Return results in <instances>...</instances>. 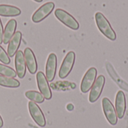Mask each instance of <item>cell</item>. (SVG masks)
I'll return each mask as SVG.
<instances>
[{
    "instance_id": "6da1fadb",
    "label": "cell",
    "mask_w": 128,
    "mask_h": 128,
    "mask_svg": "<svg viewBox=\"0 0 128 128\" xmlns=\"http://www.w3.org/2000/svg\"><path fill=\"white\" fill-rule=\"evenodd\" d=\"M95 21L98 29L106 38L111 40H116L117 36L115 31L112 28L108 20L101 12H97L95 14Z\"/></svg>"
},
{
    "instance_id": "7a4b0ae2",
    "label": "cell",
    "mask_w": 128,
    "mask_h": 128,
    "mask_svg": "<svg viewBox=\"0 0 128 128\" xmlns=\"http://www.w3.org/2000/svg\"><path fill=\"white\" fill-rule=\"evenodd\" d=\"M55 16L61 22L65 25L67 27L73 30L79 29L80 28L79 22L72 15H70L66 10L61 8H58L55 10Z\"/></svg>"
},
{
    "instance_id": "3957f363",
    "label": "cell",
    "mask_w": 128,
    "mask_h": 128,
    "mask_svg": "<svg viewBox=\"0 0 128 128\" xmlns=\"http://www.w3.org/2000/svg\"><path fill=\"white\" fill-rule=\"evenodd\" d=\"M75 58L76 55L74 52L70 51L69 52H68V54L66 55L62 62V64L58 72V76L61 79H64L70 74L74 65Z\"/></svg>"
},
{
    "instance_id": "277c9868",
    "label": "cell",
    "mask_w": 128,
    "mask_h": 128,
    "mask_svg": "<svg viewBox=\"0 0 128 128\" xmlns=\"http://www.w3.org/2000/svg\"><path fill=\"white\" fill-rule=\"evenodd\" d=\"M102 106L104 113L108 122L112 126L116 125L118 123V118L115 107L112 102L107 98H104L102 100Z\"/></svg>"
},
{
    "instance_id": "5b68a950",
    "label": "cell",
    "mask_w": 128,
    "mask_h": 128,
    "mask_svg": "<svg viewBox=\"0 0 128 128\" xmlns=\"http://www.w3.org/2000/svg\"><path fill=\"white\" fill-rule=\"evenodd\" d=\"M55 4L52 2H49L41 5L32 15V20L34 22L38 23L46 18L53 10Z\"/></svg>"
},
{
    "instance_id": "8992f818",
    "label": "cell",
    "mask_w": 128,
    "mask_h": 128,
    "mask_svg": "<svg viewBox=\"0 0 128 128\" xmlns=\"http://www.w3.org/2000/svg\"><path fill=\"white\" fill-rule=\"evenodd\" d=\"M98 70L94 67L90 68L87 70V72L86 73L82 80L80 85V90L82 93H87L92 88L95 82Z\"/></svg>"
},
{
    "instance_id": "52a82bcc",
    "label": "cell",
    "mask_w": 128,
    "mask_h": 128,
    "mask_svg": "<svg viewBox=\"0 0 128 128\" xmlns=\"http://www.w3.org/2000/svg\"><path fill=\"white\" fill-rule=\"evenodd\" d=\"M105 82H106V79L103 75H100L96 80L95 82L93 85V86L92 87L90 94H89V102L93 104L95 103L100 98L104 85H105Z\"/></svg>"
},
{
    "instance_id": "ba28073f",
    "label": "cell",
    "mask_w": 128,
    "mask_h": 128,
    "mask_svg": "<svg viewBox=\"0 0 128 128\" xmlns=\"http://www.w3.org/2000/svg\"><path fill=\"white\" fill-rule=\"evenodd\" d=\"M28 106L29 113H30L32 118H33V120L34 121V122L39 127H41V128L45 127L46 126V119H45L44 115L43 112L41 111L40 108L37 105V104L33 101H30V102H28Z\"/></svg>"
},
{
    "instance_id": "9c48e42d",
    "label": "cell",
    "mask_w": 128,
    "mask_h": 128,
    "mask_svg": "<svg viewBox=\"0 0 128 128\" xmlns=\"http://www.w3.org/2000/svg\"><path fill=\"white\" fill-rule=\"evenodd\" d=\"M36 80L40 94L44 96L45 99L50 100L52 98V92L48 84V80H46L44 74L41 71L38 72L36 75Z\"/></svg>"
},
{
    "instance_id": "30bf717a",
    "label": "cell",
    "mask_w": 128,
    "mask_h": 128,
    "mask_svg": "<svg viewBox=\"0 0 128 128\" xmlns=\"http://www.w3.org/2000/svg\"><path fill=\"white\" fill-rule=\"evenodd\" d=\"M57 68V57L55 53H50L46 64V78L48 82H52L55 76Z\"/></svg>"
},
{
    "instance_id": "8fae6325",
    "label": "cell",
    "mask_w": 128,
    "mask_h": 128,
    "mask_svg": "<svg viewBox=\"0 0 128 128\" xmlns=\"http://www.w3.org/2000/svg\"><path fill=\"white\" fill-rule=\"evenodd\" d=\"M105 66H106V71H107L109 76L118 85V86L121 89H122V90L128 92V83L127 82H125L124 80H123V79H122L119 76V75L117 74V72L116 71L115 68H113L112 64L110 62H106Z\"/></svg>"
},
{
    "instance_id": "7c38bea8",
    "label": "cell",
    "mask_w": 128,
    "mask_h": 128,
    "mask_svg": "<svg viewBox=\"0 0 128 128\" xmlns=\"http://www.w3.org/2000/svg\"><path fill=\"white\" fill-rule=\"evenodd\" d=\"M15 68H16V73L18 77L20 79L24 78L26 72V64L24 58V53L21 50L17 51L16 53Z\"/></svg>"
},
{
    "instance_id": "4fadbf2b",
    "label": "cell",
    "mask_w": 128,
    "mask_h": 128,
    "mask_svg": "<svg viewBox=\"0 0 128 128\" xmlns=\"http://www.w3.org/2000/svg\"><path fill=\"white\" fill-rule=\"evenodd\" d=\"M24 58L26 61V67L32 74H34L37 72L38 70V64L36 61L35 56L33 52V51L27 47L24 50Z\"/></svg>"
},
{
    "instance_id": "5bb4252c",
    "label": "cell",
    "mask_w": 128,
    "mask_h": 128,
    "mask_svg": "<svg viewBox=\"0 0 128 128\" xmlns=\"http://www.w3.org/2000/svg\"><path fill=\"white\" fill-rule=\"evenodd\" d=\"M126 111V98L122 91L118 92L116 97V112L118 118L122 119L124 116Z\"/></svg>"
},
{
    "instance_id": "9a60e30c",
    "label": "cell",
    "mask_w": 128,
    "mask_h": 128,
    "mask_svg": "<svg viewBox=\"0 0 128 128\" xmlns=\"http://www.w3.org/2000/svg\"><path fill=\"white\" fill-rule=\"evenodd\" d=\"M22 40V33L21 32L18 31L16 32L8 43V55L9 57H13L16 55V52L18 51V48L20 46Z\"/></svg>"
},
{
    "instance_id": "2e32d148",
    "label": "cell",
    "mask_w": 128,
    "mask_h": 128,
    "mask_svg": "<svg viewBox=\"0 0 128 128\" xmlns=\"http://www.w3.org/2000/svg\"><path fill=\"white\" fill-rule=\"evenodd\" d=\"M16 28V21L14 19H11L10 20L4 28V32H3V41L2 43H4V44H7L9 43V41L10 40V39L12 38V37L14 36V33H15V30Z\"/></svg>"
},
{
    "instance_id": "e0dca14e",
    "label": "cell",
    "mask_w": 128,
    "mask_h": 128,
    "mask_svg": "<svg viewBox=\"0 0 128 128\" xmlns=\"http://www.w3.org/2000/svg\"><path fill=\"white\" fill-rule=\"evenodd\" d=\"M21 10L17 7L8 4H0V16H16L20 15Z\"/></svg>"
},
{
    "instance_id": "ac0fdd59",
    "label": "cell",
    "mask_w": 128,
    "mask_h": 128,
    "mask_svg": "<svg viewBox=\"0 0 128 128\" xmlns=\"http://www.w3.org/2000/svg\"><path fill=\"white\" fill-rule=\"evenodd\" d=\"M0 86L6 88H18L20 86V83L18 80L14 78L7 77L0 75Z\"/></svg>"
},
{
    "instance_id": "d6986e66",
    "label": "cell",
    "mask_w": 128,
    "mask_h": 128,
    "mask_svg": "<svg viewBox=\"0 0 128 128\" xmlns=\"http://www.w3.org/2000/svg\"><path fill=\"white\" fill-rule=\"evenodd\" d=\"M26 97L29 99L30 100L38 103V104H42L44 101V96L39 93L38 92L36 91H27L26 92Z\"/></svg>"
},
{
    "instance_id": "ffe728a7",
    "label": "cell",
    "mask_w": 128,
    "mask_h": 128,
    "mask_svg": "<svg viewBox=\"0 0 128 128\" xmlns=\"http://www.w3.org/2000/svg\"><path fill=\"white\" fill-rule=\"evenodd\" d=\"M0 75L7 77L14 78L16 76V73L13 68L0 64Z\"/></svg>"
},
{
    "instance_id": "44dd1931",
    "label": "cell",
    "mask_w": 128,
    "mask_h": 128,
    "mask_svg": "<svg viewBox=\"0 0 128 128\" xmlns=\"http://www.w3.org/2000/svg\"><path fill=\"white\" fill-rule=\"evenodd\" d=\"M0 61L5 64H9L10 63V57L1 46H0Z\"/></svg>"
},
{
    "instance_id": "7402d4cb",
    "label": "cell",
    "mask_w": 128,
    "mask_h": 128,
    "mask_svg": "<svg viewBox=\"0 0 128 128\" xmlns=\"http://www.w3.org/2000/svg\"><path fill=\"white\" fill-rule=\"evenodd\" d=\"M3 26H2V21H1V19H0V44L2 43L3 41Z\"/></svg>"
},
{
    "instance_id": "603a6c76",
    "label": "cell",
    "mask_w": 128,
    "mask_h": 128,
    "mask_svg": "<svg viewBox=\"0 0 128 128\" xmlns=\"http://www.w3.org/2000/svg\"><path fill=\"white\" fill-rule=\"evenodd\" d=\"M67 108H68V110L71 111V110H74V106H73L72 104H68V106H67Z\"/></svg>"
},
{
    "instance_id": "cb8c5ba5",
    "label": "cell",
    "mask_w": 128,
    "mask_h": 128,
    "mask_svg": "<svg viewBox=\"0 0 128 128\" xmlns=\"http://www.w3.org/2000/svg\"><path fill=\"white\" fill-rule=\"evenodd\" d=\"M2 127H3V120H2V117L0 116V128H2Z\"/></svg>"
},
{
    "instance_id": "d4e9b609",
    "label": "cell",
    "mask_w": 128,
    "mask_h": 128,
    "mask_svg": "<svg viewBox=\"0 0 128 128\" xmlns=\"http://www.w3.org/2000/svg\"><path fill=\"white\" fill-rule=\"evenodd\" d=\"M33 1H34V2H41L43 0H33Z\"/></svg>"
}]
</instances>
